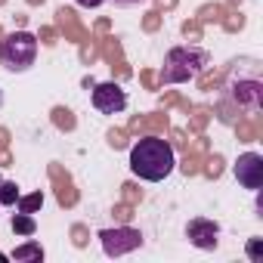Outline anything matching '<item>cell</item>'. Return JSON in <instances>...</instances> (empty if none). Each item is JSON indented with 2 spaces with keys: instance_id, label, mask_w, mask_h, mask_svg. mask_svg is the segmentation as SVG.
Returning <instances> with one entry per match:
<instances>
[{
  "instance_id": "6da1fadb",
  "label": "cell",
  "mask_w": 263,
  "mask_h": 263,
  "mask_svg": "<svg viewBox=\"0 0 263 263\" xmlns=\"http://www.w3.org/2000/svg\"><path fill=\"white\" fill-rule=\"evenodd\" d=\"M130 171L134 177L146 180V183H161L174 174L177 167V155H174V146L161 137H143L140 143H134L130 149Z\"/></svg>"
},
{
  "instance_id": "7a4b0ae2",
  "label": "cell",
  "mask_w": 263,
  "mask_h": 263,
  "mask_svg": "<svg viewBox=\"0 0 263 263\" xmlns=\"http://www.w3.org/2000/svg\"><path fill=\"white\" fill-rule=\"evenodd\" d=\"M208 68V53L198 50V47H174L167 56H164V84H186V81H195L201 71Z\"/></svg>"
},
{
  "instance_id": "3957f363",
  "label": "cell",
  "mask_w": 263,
  "mask_h": 263,
  "mask_svg": "<svg viewBox=\"0 0 263 263\" xmlns=\"http://www.w3.org/2000/svg\"><path fill=\"white\" fill-rule=\"evenodd\" d=\"M37 59V37L31 31H13L0 41V65L7 71H28Z\"/></svg>"
},
{
  "instance_id": "277c9868",
  "label": "cell",
  "mask_w": 263,
  "mask_h": 263,
  "mask_svg": "<svg viewBox=\"0 0 263 263\" xmlns=\"http://www.w3.org/2000/svg\"><path fill=\"white\" fill-rule=\"evenodd\" d=\"M229 96L245 111H257L260 108V102H263V81H260L254 62H248V74H238L235 71L229 78Z\"/></svg>"
},
{
  "instance_id": "5b68a950",
  "label": "cell",
  "mask_w": 263,
  "mask_h": 263,
  "mask_svg": "<svg viewBox=\"0 0 263 263\" xmlns=\"http://www.w3.org/2000/svg\"><path fill=\"white\" fill-rule=\"evenodd\" d=\"M99 241H102V251L108 257H121V254L137 251L143 245V235L137 229H130V226H118V229H102Z\"/></svg>"
},
{
  "instance_id": "8992f818",
  "label": "cell",
  "mask_w": 263,
  "mask_h": 263,
  "mask_svg": "<svg viewBox=\"0 0 263 263\" xmlns=\"http://www.w3.org/2000/svg\"><path fill=\"white\" fill-rule=\"evenodd\" d=\"M93 108L102 111V115H118L127 108V93L121 90V84L115 81H105V84H96L93 87Z\"/></svg>"
},
{
  "instance_id": "52a82bcc",
  "label": "cell",
  "mask_w": 263,
  "mask_h": 263,
  "mask_svg": "<svg viewBox=\"0 0 263 263\" xmlns=\"http://www.w3.org/2000/svg\"><path fill=\"white\" fill-rule=\"evenodd\" d=\"M235 180H238V186H245L251 192H260V186H263V158L257 152L238 155V161H235Z\"/></svg>"
},
{
  "instance_id": "ba28073f",
  "label": "cell",
  "mask_w": 263,
  "mask_h": 263,
  "mask_svg": "<svg viewBox=\"0 0 263 263\" xmlns=\"http://www.w3.org/2000/svg\"><path fill=\"white\" fill-rule=\"evenodd\" d=\"M186 235H189V241L195 245V248H201V251H214L217 248V235H220V226L214 223V220H192L189 226H186Z\"/></svg>"
},
{
  "instance_id": "9c48e42d",
  "label": "cell",
  "mask_w": 263,
  "mask_h": 263,
  "mask_svg": "<svg viewBox=\"0 0 263 263\" xmlns=\"http://www.w3.org/2000/svg\"><path fill=\"white\" fill-rule=\"evenodd\" d=\"M10 260H44V248L41 245H34V241H25V245H19L13 254H10Z\"/></svg>"
},
{
  "instance_id": "30bf717a",
  "label": "cell",
  "mask_w": 263,
  "mask_h": 263,
  "mask_svg": "<svg viewBox=\"0 0 263 263\" xmlns=\"http://www.w3.org/2000/svg\"><path fill=\"white\" fill-rule=\"evenodd\" d=\"M13 232H16V235H34V232H37L34 217H31V214H25V211H19V214L13 217Z\"/></svg>"
},
{
  "instance_id": "8fae6325",
  "label": "cell",
  "mask_w": 263,
  "mask_h": 263,
  "mask_svg": "<svg viewBox=\"0 0 263 263\" xmlns=\"http://www.w3.org/2000/svg\"><path fill=\"white\" fill-rule=\"evenodd\" d=\"M19 201V186L13 180H4L0 183V208H16Z\"/></svg>"
},
{
  "instance_id": "7c38bea8",
  "label": "cell",
  "mask_w": 263,
  "mask_h": 263,
  "mask_svg": "<svg viewBox=\"0 0 263 263\" xmlns=\"http://www.w3.org/2000/svg\"><path fill=\"white\" fill-rule=\"evenodd\" d=\"M16 204H19V211L34 214V208H41V204H44V195H41V192H34V195H28V198H22V195H19V201H16Z\"/></svg>"
},
{
  "instance_id": "4fadbf2b",
  "label": "cell",
  "mask_w": 263,
  "mask_h": 263,
  "mask_svg": "<svg viewBox=\"0 0 263 263\" xmlns=\"http://www.w3.org/2000/svg\"><path fill=\"white\" fill-rule=\"evenodd\" d=\"M248 254H251V260H260V254H263L260 251V238H251L248 241Z\"/></svg>"
},
{
  "instance_id": "5bb4252c",
  "label": "cell",
  "mask_w": 263,
  "mask_h": 263,
  "mask_svg": "<svg viewBox=\"0 0 263 263\" xmlns=\"http://www.w3.org/2000/svg\"><path fill=\"white\" fill-rule=\"evenodd\" d=\"M78 7H84V10H96V7H102L105 0H74Z\"/></svg>"
},
{
  "instance_id": "9a60e30c",
  "label": "cell",
  "mask_w": 263,
  "mask_h": 263,
  "mask_svg": "<svg viewBox=\"0 0 263 263\" xmlns=\"http://www.w3.org/2000/svg\"><path fill=\"white\" fill-rule=\"evenodd\" d=\"M115 7H140V4H146V0H111Z\"/></svg>"
},
{
  "instance_id": "2e32d148",
  "label": "cell",
  "mask_w": 263,
  "mask_h": 263,
  "mask_svg": "<svg viewBox=\"0 0 263 263\" xmlns=\"http://www.w3.org/2000/svg\"><path fill=\"white\" fill-rule=\"evenodd\" d=\"M0 183H4V180H0Z\"/></svg>"
}]
</instances>
